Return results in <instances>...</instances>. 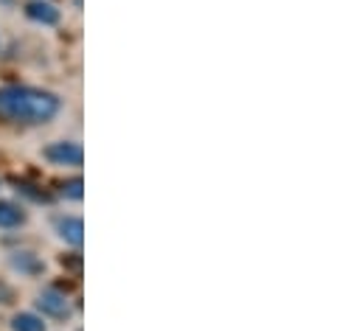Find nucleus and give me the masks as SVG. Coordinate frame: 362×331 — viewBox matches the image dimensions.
Returning a JSON list of instances; mask_svg holds the SVG:
<instances>
[{"mask_svg":"<svg viewBox=\"0 0 362 331\" xmlns=\"http://www.w3.org/2000/svg\"><path fill=\"white\" fill-rule=\"evenodd\" d=\"M59 112V98L34 87H3L0 90V118L23 124H45Z\"/></svg>","mask_w":362,"mask_h":331,"instance_id":"nucleus-1","label":"nucleus"},{"mask_svg":"<svg viewBox=\"0 0 362 331\" xmlns=\"http://www.w3.org/2000/svg\"><path fill=\"white\" fill-rule=\"evenodd\" d=\"M37 306H40L42 315H48V318H57V320L71 318V303H68V298H65L62 292H57V289L42 292V295L37 298Z\"/></svg>","mask_w":362,"mask_h":331,"instance_id":"nucleus-2","label":"nucleus"},{"mask_svg":"<svg viewBox=\"0 0 362 331\" xmlns=\"http://www.w3.org/2000/svg\"><path fill=\"white\" fill-rule=\"evenodd\" d=\"M45 158L51 163H59V166H82V146L79 144H51L45 146Z\"/></svg>","mask_w":362,"mask_h":331,"instance_id":"nucleus-3","label":"nucleus"},{"mask_svg":"<svg viewBox=\"0 0 362 331\" xmlns=\"http://www.w3.org/2000/svg\"><path fill=\"white\" fill-rule=\"evenodd\" d=\"M57 231H59V236H62L68 245H74V248H79L82 239H85V225H82V219H76V216L59 219V222H57Z\"/></svg>","mask_w":362,"mask_h":331,"instance_id":"nucleus-4","label":"nucleus"},{"mask_svg":"<svg viewBox=\"0 0 362 331\" xmlns=\"http://www.w3.org/2000/svg\"><path fill=\"white\" fill-rule=\"evenodd\" d=\"M25 14H28L31 20H37V23H45V25H54V23L59 20V11H57L51 3H42V0L28 3V6H25Z\"/></svg>","mask_w":362,"mask_h":331,"instance_id":"nucleus-5","label":"nucleus"},{"mask_svg":"<svg viewBox=\"0 0 362 331\" xmlns=\"http://www.w3.org/2000/svg\"><path fill=\"white\" fill-rule=\"evenodd\" d=\"M25 222V214L14 202H0V228H17Z\"/></svg>","mask_w":362,"mask_h":331,"instance_id":"nucleus-6","label":"nucleus"},{"mask_svg":"<svg viewBox=\"0 0 362 331\" xmlns=\"http://www.w3.org/2000/svg\"><path fill=\"white\" fill-rule=\"evenodd\" d=\"M11 329H14V331H45V323H42L37 315L20 312V315H14V320H11Z\"/></svg>","mask_w":362,"mask_h":331,"instance_id":"nucleus-7","label":"nucleus"},{"mask_svg":"<svg viewBox=\"0 0 362 331\" xmlns=\"http://www.w3.org/2000/svg\"><path fill=\"white\" fill-rule=\"evenodd\" d=\"M11 264H14L17 269H25V272H40V269H42V264H40V261H34V255H31V252H17V255L11 258Z\"/></svg>","mask_w":362,"mask_h":331,"instance_id":"nucleus-8","label":"nucleus"},{"mask_svg":"<svg viewBox=\"0 0 362 331\" xmlns=\"http://www.w3.org/2000/svg\"><path fill=\"white\" fill-rule=\"evenodd\" d=\"M62 194H65L68 199H82V180H79V177H74V180L62 182Z\"/></svg>","mask_w":362,"mask_h":331,"instance_id":"nucleus-9","label":"nucleus"},{"mask_svg":"<svg viewBox=\"0 0 362 331\" xmlns=\"http://www.w3.org/2000/svg\"><path fill=\"white\" fill-rule=\"evenodd\" d=\"M8 301H11V289L0 281V303H8Z\"/></svg>","mask_w":362,"mask_h":331,"instance_id":"nucleus-10","label":"nucleus"}]
</instances>
